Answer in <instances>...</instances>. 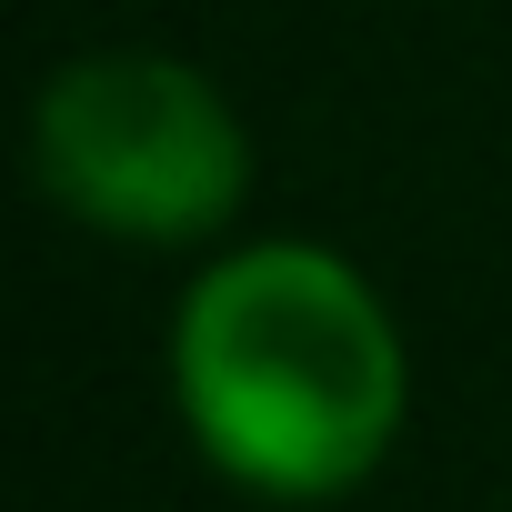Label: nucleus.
<instances>
[{"mask_svg":"<svg viewBox=\"0 0 512 512\" xmlns=\"http://www.w3.org/2000/svg\"><path fill=\"white\" fill-rule=\"evenodd\" d=\"M41 191L111 241H211L251 191V131L211 71L171 51H81L31 111Z\"/></svg>","mask_w":512,"mask_h":512,"instance_id":"obj_2","label":"nucleus"},{"mask_svg":"<svg viewBox=\"0 0 512 512\" xmlns=\"http://www.w3.org/2000/svg\"><path fill=\"white\" fill-rule=\"evenodd\" d=\"M171 392L221 482L262 502H332L402 442L412 352L342 251L241 241L181 292Z\"/></svg>","mask_w":512,"mask_h":512,"instance_id":"obj_1","label":"nucleus"}]
</instances>
